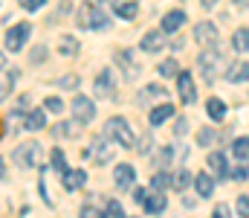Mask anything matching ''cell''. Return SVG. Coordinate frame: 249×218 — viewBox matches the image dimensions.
<instances>
[{
    "label": "cell",
    "mask_w": 249,
    "mask_h": 218,
    "mask_svg": "<svg viewBox=\"0 0 249 218\" xmlns=\"http://www.w3.org/2000/svg\"><path fill=\"white\" fill-rule=\"evenodd\" d=\"M50 163H53V169H55V172H61V175H67V172H70V169H67V157H64L61 148H55V151L50 154Z\"/></svg>",
    "instance_id": "f1b7e54d"
},
{
    "label": "cell",
    "mask_w": 249,
    "mask_h": 218,
    "mask_svg": "<svg viewBox=\"0 0 249 218\" xmlns=\"http://www.w3.org/2000/svg\"><path fill=\"white\" fill-rule=\"evenodd\" d=\"M171 117H174V105H157V108H151L148 122H151V125H162V122L171 119Z\"/></svg>",
    "instance_id": "2e32d148"
},
{
    "label": "cell",
    "mask_w": 249,
    "mask_h": 218,
    "mask_svg": "<svg viewBox=\"0 0 249 218\" xmlns=\"http://www.w3.org/2000/svg\"><path fill=\"white\" fill-rule=\"evenodd\" d=\"M165 204H168V201H165V195H162V192H154V189H151L142 207H145V213H151V216H160V213L165 210Z\"/></svg>",
    "instance_id": "5bb4252c"
},
{
    "label": "cell",
    "mask_w": 249,
    "mask_h": 218,
    "mask_svg": "<svg viewBox=\"0 0 249 218\" xmlns=\"http://www.w3.org/2000/svg\"><path fill=\"white\" fill-rule=\"evenodd\" d=\"M232 154H235L241 163H247V160H249V137H241V140H235V143H232Z\"/></svg>",
    "instance_id": "484cf974"
},
{
    "label": "cell",
    "mask_w": 249,
    "mask_h": 218,
    "mask_svg": "<svg viewBox=\"0 0 249 218\" xmlns=\"http://www.w3.org/2000/svg\"><path fill=\"white\" fill-rule=\"evenodd\" d=\"M96 93L102 99H113L116 96V87H113V73L110 70H102L96 76Z\"/></svg>",
    "instance_id": "8fae6325"
},
{
    "label": "cell",
    "mask_w": 249,
    "mask_h": 218,
    "mask_svg": "<svg viewBox=\"0 0 249 218\" xmlns=\"http://www.w3.org/2000/svg\"><path fill=\"white\" fill-rule=\"evenodd\" d=\"M171 154H174V148H171V145H168V148H162V151H160V157H157V163H160V166H168Z\"/></svg>",
    "instance_id": "d590c367"
},
{
    "label": "cell",
    "mask_w": 249,
    "mask_h": 218,
    "mask_svg": "<svg viewBox=\"0 0 249 218\" xmlns=\"http://www.w3.org/2000/svg\"><path fill=\"white\" fill-rule=\"evenodd\" d=\"M235 204H238V216H241V218H249V198H247V195H241Z\"/></svg>",
    "instance_id": "836d02e7"
},
{
    "label": "cell",
    "mask_w": 249,
    "mask_h": 218,
    "mask_svg": "<svg viewBox=\"0 0 249 218\" xmlns=\"http://www.w3.org/2000/svg\"><path fill=\"white\" fill-rule=\"evenodd\" d=\"M238 3H241V6H249V0H238Z\"/></svg>",
    "instance_id": "bcb514c9"
},
{
    "label": "cell",
    "mask_w": 249,
    "mask_h": 218,
    "mask_svg": "<svg viewBox=\"0 0 249 218\" xmlns=\"http://www.w3.org/2000/svg\"><path fill=\"white\" fill-rule=\"evenodd\" d=\"M44 56H47V50H44V47L32 50V64H35V61H44Z\"/></svg>",
    "instance_id": "b9f144b4"
},
{
    "label": "cell",
    "mask_w": 249,
    "mask_h": 218,
    "mask_svg": "<svg viewBox=\"0 0 249 218\" xmlns=\"http://www.w3.org/2000/svg\"><path fill=\"white\" fill-rule=\"evenodd\" d=\"M102 218H124V210L119 201H107L105 210H102Z\"/></svg>",
    "instance_id": "f546056e"
},
{
    "label": "cell",
    "mask_w": 249,
    "mask_h": 218,
    "mask_svg": "<svg viewBox=\"0 0 249 218\" xmlns=\"http://www.w3.org/2000/svg\"><path fill=\"white\" fill-rule=\"evenodd\" d=\"M87 157H93L96 163H107L110 157H113V151H110V145H107V137H96L90 148H87Z\"/></svg>",
    "instance_id": "30bf717a"
},
{
    "label": "cell",
    "mask_w": 249,
    "mask_h": 218,
    "mask_svg": "<svg viewBox=\"0 0 249 218\" xmlns=\"http://www.w3.org/2000/svg\"><path fill=\"white\" fill-rule=\"evenodd\" d=\"M209 166H212V172H214L220 180L232 175V172H229V163H226V157H223V151H212V154H209Z\"/></svg>",
    "instance_id": "4fadbf2b"
},
{
    "label": "cell",
    "mask_w": 249,
    "mask_h": 218,
    "mask_svg": "<svg viewBox=\"0 0 249 218\" xmlns=\"http://www.w3.org/2000/svg\"><path fill=\"white\" fill-rule=\"evenodd\" d=\"M220 64H223V56H220V50H206L200 59H197V67H200V76L206 79V81H214L217 79V73H220Z\"/></svg>",
    "instance_id": "3957f363"
},
{
    "label": "cell",
    "mask_w": 249,
    "mask_h": 218,
    "mask_svg": "<svg viewBox=\"0 0 249 218\" xmlns=\"http://www.w3.org/2000/svg\"><path fill=\"white\" fill-rule=\"evenodd\" d=\"M183 23H186V12H180V9L177 12H168L162 18V32H177Z\"/></svg>",
    "instance_id": "ffe728a7"
},
{
    "label": "cell",
    "mask_w": 249,
    "mask_h": 218,
    "mask_svg": "<svg viewBox=\"0 0 249 218\" xmlns=\"http://www.w3.org/2000/svg\"><path fill=\"white\" fill-rule=\"evenodd\" d=\"M226 79L229 81H247L249 79V61H232L226 67Z\"/></svg>",
    "instance_id": "d6986e66"
},
{
    "label": "cell",
    "mask_w": 249,
    "mask_h": 218,
    "mask_svg": "<svg viewBox=\"0 0 249 218\" xmlns=\"http://www.w3.org/2000/svg\"><path fill=\"white\" fill-rule=\"evenodd\" d=\"M29 32H32V26L29 23H18V26H12L9 32H6V50H12V53H18L20 47H23V41L29 38Z\"/></svg>",
    "instance_id": "8992f818"
},
{
    "label": "cell",
    "mask_w": 249,
    "mask_h": 218,
    "mask_svg": "<svg viewBox=\"0 0 249 218\" xmlns=\"http://www.w3.org/2000/svg\"><path fill=\"white\" fill-rule=\"evenodd\" d=\"M191 183H194V178H191V172H188V169H180V172L174 175V189H177V192L188 189Z\"/></svg>",
    "instance_id": "4316f807"
},
{
    "label": "cell",
    "mask_w": 249,
    "mask_h": 218,
    "mask_svg": "<svg viewBox=\"0 0 249 218\" xmlns=\"http://www.w3.org/2000/svg\"><path fill=\"white\" fill-rule=\"evenodd\" d=\"M44 125H47V111H38V108L26 111V131H41Z\"/></svg>",
    "instance_id": "44dd1931"
},
{
    "label": "cell",
    "mask_w": 249,
    "mask_h": 218,
    "mask_svg": "<svg viewBox=\"0 0 249 218\" xmlns=\"http://www.w3.org/2000/svg\"><path fill=\"white\" fill-rule=\"evenodd\" d=\"M18 3H20L23 9H29V12H35V9H41V6H44L47 0H18Z\"/></svg>",
    "instance_id": "8d00e7d4"
},
{
    "label": "cell",
    "mask_w": 249,
    "mask_h": 218,
    "mask_svg": "<svg viewBox=\"0 0 249 218\" xmlns=\"http://www.w3.org/2000/svg\"><path fill=\"white\" fill-rule=\"evenodd\" d=\"M84 183H87V172H84V169H72V172H67V175H64V186H67L70 192L81 189Z\"/></svg>",
    "instance_id": "e0dca14e"
},
{
    "label": "cell",
    "mask_w": 249,
    "mask_h": 218,
    "mask_svg": "<svg viewBox=\"0 0 249 218\" xmlns=\"http://www.w3.org/2000/svg\"><path fill=\"white\" fill-rule=\"evenodd\" d=\"M81 218H102V213L96 207H81Z\"/></svg>",
    "instance_id": "ab89813d"
},
{
    "label": "cell",
    "mask_w": 249,
    "mask_h": 218,
    "mask_svg": "<svg viewBox=\"0 0 249 218\" xmlns=\"http://www.w3.org/2000/svg\"><path fill=\"white\" fill-rule=\"evenodd\" d=\"M58 53H61V56H75V53H78V41H75L72 35H61V38H58Z\"/></svg>",
    "instance_id": "cb8c5ba5"
},
{
    "label": "cell",
    "mask_w": 249,
    "mask_h": 218,
    "mask_svg": "<svg viewBox=\"0 0 249 218\" xmlns=\"http://www.w3.org/2000/svg\"><path fill=\"white\" fill-rule=\"evenodd\" d=\"M168 186H174V178H171V175L157 172V175L151 178V189H154V192H162V189H168Z\"/></svg>",
    "instance_id": "603a6c76"
},
{
    "label": "cell",
    "mask_w": 249,
    "mask_h": 218,
    "mask_svg": "<svg viewBox=\"0 0 249 218\" xmlns=\"http://www.w3.org/2000/svg\"><path fill=\"white\" fill-rule=\"evenodd\" d=\"M12 81H15V76H9V73H3V99L9 96V87H12Z\"/></svg>",
    "instance_id": "60d3db41"
},
{
    "label": "cell",
    "mask_w": 249,
    "mask_h": 218,
    "mask_svg": "<svg viewBox=\"0 0 249 218\" xmlns=\"http://www.w3.org/2000/svg\"><path fill=\"white\" fill-rule=\"evenodd\" d=\"M177 93H180V99L191 105L194 99H197V87H194V79H191V73H177Z\"/></svg>",
    "instance_id": "ba28073f"
},
{
    "label": "cell",
    "mask_w": 249,
    "mask_h": 218,
    "mask_svg": "<svg viewBox=\"0 0 249 218\" xmlns=\"http://www.w3.org/2000/svg\"><path fill=\"white\" fill-rule=\"evenodd\" d=\"M44 108L53 111V114H58V111H64V102L58 99V96H47V99H44Z\"/></svg>",
    "instance_id": "1f68e13d"
},
{
    "label": "cell",
    "mask_w": 249,
    "mask_h": 218,
    "mask_svg": "<svg viewBox=\"0 0 249 218\" xmlns=\"http://www.w3.org/2000/svg\"><path fill=\"white\" fill-rule=\"evenodd\" d=\"M160 73H162V76H174V73H177V61H174V59L162 61V64H160Z\"/></svg>",
    "instance_id": "e575fe53"
},
{
    "label": "cell",
    "mask_w": 249,
    "mask_h": 218,
    "mask_svg": "<svg viewBox=\"0 0 249 218\" xmlns=\"http://www.w3.org/2000/svg\"><path fill=\"white\" fill-rule=\"evenodd\" d=\"M81 125H84V122H78V119H72V122H58V125L53 128V137H55V140H58V137H61V140H72V137L81 134Z\"/></svg>",
    "instance_id": "7c38bea8"
},
{
    "label": "cell",
    "mask_w": 249,
    "mask_h": 218,
    "mask_svg": "<svg viewBox=\"0 0 249 218\" xmlns=\"http://www.w3.org/2000/svg\"><path fill=\"white\" fill-rule=\"evenodd\" d=\"M113 180H116V189H130L133 186V180H136V169L130 166V163H119L116 169H113Z\"/></svg>",
    "instance_id": "9c48e42d"
},
{
    "label": "cell",
    "mask_w": 249,
    "mask_h": 218,
    "mask_svg": "<svg viewBox=\"0 0 249 218\" xmlns=\"http://www.w3.org/2000/svg\"><path fill=\"white\" fill-rule=\"evenodd\" d=\"M232 178H235V180H247V178H249V169L244 166V163H241V166L232 172Z\"/></svg>",
    "instance_id": "74e56055"
},
{
    "label": "cell",
    "mask_w": 249,
    "mask_h": 218,
    "mask_svg": "<svg viewBox=\"0 0 249 218\" xmlns=\"http://www.w3.org/2000/svg\"><path fill=\"white\" fill-rule=\"evenodd\" d=\"M110 143L116 145H133V128L127 125V119H122V117H110L107 122H105V131H102Z\"/></svg>",
    "instance_id": "6da1fadb"
},
{
    "label": "cell",
    "mask_w": 249,
    "mask_h": 218,
    "mask_svg": "<svg viewBox=\"0 0 249 218\" xmlns=\"http://www.w3.org/2000/svg\"><path fill=\"white\" fill-rule=\"evenodd\" d=\"M212 218H229V207H226V204H217L214 213H212Z\"/></svg>",
    "instance_id": "f35d334b"
},
{
    "label": "cell",
    "mask_w": 249,
    "mask_h": 218,
    "mask_svg": "<svg viewBox=\"0 0 249 218\" xmlns=\"http://www.w3.org/2000/svg\"><path fill=\"white\" fill-rule=\"evenodd\" d=\"M75 84H78V76H72V73H70V76H61V79H58V87H64V90H72Z\"/></svg>",
    "instance_id": "d6a6232c"
},
{
    "label": "cell",
    "mask_w": 249,
    "mask_h": 218,
    "mask_svg": "<svg viewBox=\"0 0 249 218\" xmlns=\"http://www.w3.org/2000/svg\"><path fill=\"white\" fill-rule=\"evenodd\" d=\"M116 15L124 18V20H133V18L139 15V6H136V3H116Z\"/></svg>",
    "instance_id": "83f0119b"
},
{
    "label": "cell",
    "mask_w": 249,
    "mask_h": 218,
    "mask_svg": "<svg viewBox=\"0 0 249 218\" xmlns=\"http://www.w3.org/2000/svg\"><path fill=\"white\" fill-rule=\"evenodd\" d=\"M206 111H209V117H212V119H217V122H220V119L226 117V102H223V99H217V96H212V99L206 102Z\"/></svg>",
    "instance_id": "7402d4cb"
},
{
    "label": "cell",
    "mask_w": 249,
    "mask_h": 218,
    "mask_svg": "<svg viewBox=\"0 0 249 218\" xmlns=\"http://www.w3.org/2000/svg\"><path fill=\"white\" fill-rule=\"evenodd\" d=\"M148 93H151V96H162V93H165V90H162V87H160V84H151V87H148Z\"/></svg>",
    "instance_id": "7bdbcfd3"
},
{
    "label": "cell",
    "mask_w": 249,
    "mask_h": 218,
    "mask_svg": "<svg viewBox=\"0 0 249 218\" xmlns=\"http://www.w3.org/2000/svg\"><path fill=\"white\" fill-rule=\"evenodd\" d=\"M232 47L238 50V53H247L249 50V29L244 26V29H238L235 35H232Z\"/></svg>",
    "instance_id": "d4e9b609"
},
{
    "label": "cell",
    "mask_w": 249,
    "mask_h": 218,
    "mask_svg": "<svg viewBox=\"0 0 249 218\" xmlns=\"http://www.w3.org/2000/svg\"><path fill=\"white\" fill-rule=\"evenodd\" d=\"M194 41H200V44H206L209 50L220 41V32H217V26L212 23V20H203V23H197L194 26Z\"/></svg>",
    "instance_id": "5b68a950"
},
{
    "label": "cell",
    "mask_w": 249,
    "mask_h": 218,
    "mask_svg": "<svg viewBox=\"0 0 249 218\" xmlns=\"http://www.w3.org/2000/svg\"><path fill=\"white\" fill-rule=\"evenodd\" d=\"M162 47H165V41H162V32H160V29L145 32V38H142V50H145V53H160Z\"/></svg>",
    "instance_id": "9a60e30c"
},
{
    "label": "cell",
    "mask_w": 249,
    "mask_h": 218,
    "mask_svg": "<svg viewBox=\"0 0 249 218\" xmlns=\"http://www.w3.org/2000/svg\"><path fill=\"white\" fill-rule=\"evenodd\" d=\"M75 23H78L81 29H102V26H107V15H105L102 6L84 3V6L75 12Z\"/></svg>",
    "instance_id": "7a4b0ae2"
},
{
    "label": "cell",
    "mask_w": 249,
    "mask_h": 218,
    "mask_svg": "<svg viewBox=\"0 0 249 218\" xmlns=\"http://www.w3.org/2000/svg\"><path fill=\"white\" fill-rule=\"evenodd\" d=\"M194 186H197V195H200V198H209V195L214 192V178H212L209 172H200V175L194 178Z\"/></svg>",
    "instance_id": "ac0fdd59"
},
{
    "label": "cell",
    "mask_w": 249,
    "mask_h": 218,
    "mask_svg": "<svg viewBox=\"0 0 249 218\" xmlns=\"http://www.w3.org/2000/svg\"><path fill=\"white\" fill-rule=\"evenodd\" d=\"M200 3H203V6H214L217 0H200Z\"/></svg>",
    "instance_id": "f6af8a7d"
},
{
    "label": "cell",
    "mask_w": 249,
    "mask_h": 218,
    "mask_svg": "<svg viewBox=\"0 0 249 218\" xmlns=\"http://www.w3.org/2000/svg\"><path fill=\"white\" fill-rule=\"evenodd\" d=\"M186 128H188L186 119H177V134H186Z\"/></svg>",
    "instance_id": "ee69618b"
},
{
    "label": "cell",
    "mask_w": 249,
    "mask_h": 218,
    "mask_svg": "<svg viewBox=\"0 0 249 218\" xmlns=\"http://www.w3.org/2000/svg\"><path fill=\"white\" fill-rule=\"evenodd\" d=\"M214 140H217V134H214L212 128H200V131H197V145H212Z\"/></svg>",
    "instance_id": "4dcf8cb0"
},
{
    "label": "cell",
    "mask_w": 249,
    "mask_h": 218,
    "mask_svg": "<svg viewBox=\"0 0 249 218\" xmlns=\"http://www.w3.org/2000/svg\"><path fill=\"white\" fill-rule=\"evenodd\" d=\"M72 114H75V119L78 122H93V117H96V105L87 99V96H75L72 99Z\"/></svg>",
    "instance_id": "52a82bcc"
},
{
    "label": "cell",
    "mask_w": 249,
    "mask_h": 218,
    "mask_svg": "<svg viewBox=\"0 0 249 218\" xmlns=\"http://www.w3.org/2000/svg\"><path fill=\"white\" fill-rule=\"evenodd\" d=\"M12 160H15L20 169H32V166L41 160V145L38 143H20L12 151Z\"/></svg>",
    "instance_id": "277c9868"
}]
</instances>
